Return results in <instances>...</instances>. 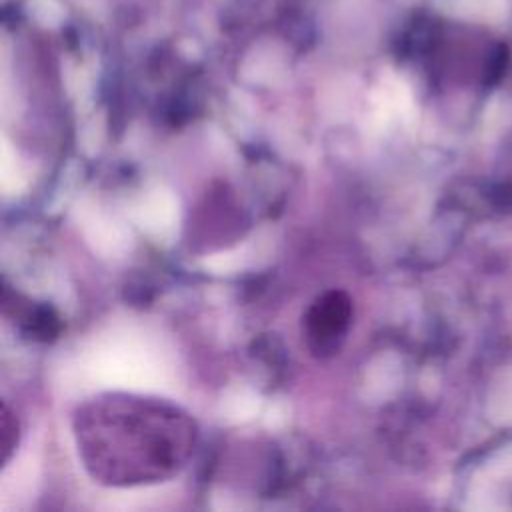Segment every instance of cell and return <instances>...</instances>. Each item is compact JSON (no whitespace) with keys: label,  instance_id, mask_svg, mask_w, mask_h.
Returning a JSON list of instances; mask_svg holds the SVG:
<instances>
[{"label":"cell","instance_id":"cell-1","mask_svg":"<svg viewBox=\"0 0 512 512\" xmlns=\"http://www.w3.org/2000/svg\"><path fill=\"white\" fill-rule=\"evenodd\" d=\"M72 434L88 476L126 488L174 478L192 458L198 428L168 400L104 392L76 408Z\"/></svg>","mask_w":512,"mask_h":512},{"label":"cell","instance_id":"cell-2","mask_svg":"<svg viewBox=\"0 0 512 512\" xmlns=\"http://www.w3.org/2000/svg\"><path fill=\"white\" fill-rule=\"evenodd\" d=\"M352 322V300L342 290L316 298L304 316V338L312 354L324 358L340 350Z\"/></svg>","mask_w":512,"mask_h":512},{"label":"cell","instance_id":"cell-3","mask_svg":"<svg viewBox=\"0 0 512 512\" xmlns=\"http://www.w3.org/2000/svg\"><path fill=\"white\" fill-rule=\"evenodd\" d=\"M0 446H2V464H6L18 444V420L10 408L2 406V424H0Z\"/></svg>","mask_w":512,"mask_h":512},{"label":"cell","instance_id":"cell-4","mask_svg":"<svg viewBox=\"0 0 512 512\" xmlns=\"http://www.w3.org/2000/svg\"><path fill=\"white\" fill-rule=\"evenodd\" d=\"M452 6L472 16H496L506 8V0H452Z\"/></svg>","mask_w":512,"mask_h":512}]
</instances>
